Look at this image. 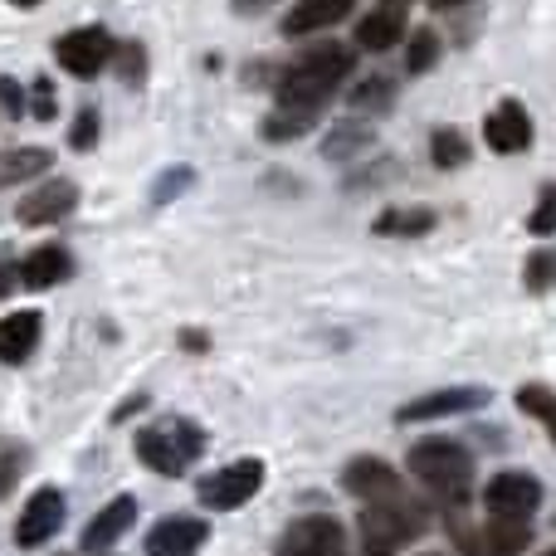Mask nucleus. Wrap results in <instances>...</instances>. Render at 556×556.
Returning <instances> with one entry per match:
<instances>
[{"label": "nucleus", "instance_id": "nucleus-40", "mask_svg": "<svg viewBox=\"0 0 556 556\" xmlns=\"http://www.w3.org/2000/svg\"><path fill=\"white\" fill-rule=\"evenodd\" d=\"M434 10H454V5H464V0H430Z\"/></svg>", "mask_w": 556, "mask_h": 556}, {"label": "nucleus", "instance_id": "nucleus-11", "mask_svg": "<svg viewBox=\"0 0 556 556\" xmlns=\"http://www.w3.org/2000/svg\"><path fill=\"white\" fill-rule=\"evenodd\" d=\"M493 395L483 386H450V391H430V395H415L410 405H401L395 420L401 425H415V420H444V415H469V410H483Z\"/></svg>", "mask_w": 556, "mask_h": 556}, {"label": "nucleus", "instance_id": "nucleus-42", "mask_svg": "<svg viewBox=\"0 0 556 556\" xmlns=\"http://www.w3.org/2000/svg\"><path fill=\"white\" fill-rule=\"evenodd\" d=\"M547 556H556V547H552V552H547Z\"/></svg>", "mask_w": 556, "mask_h": 556}, {"label": "nucleus", "instance_id": "nucleus-31", "mask_svg": "<svg viewBox=\"0 0 556 556\" xmlns=\"http://www.w3.org/2000/svg\"><path fill=\"white\" fill-rule=\"evenodd\" d=\"M117 74L127 78V84H137V78L147 74V54H142V45H137V39H127V45H117Z\"/></svg>", "mask_w": 556, "mask_h": 556}, {"label": "nucleus", "instance_id": "nucleus-32", "mask_svg": "<svg viewBox=\"0 0 556 556\" xmlns=\"http://www.w3.org/2000/svg\"><path fill=\"white\" fill-rule=\"evenodd\" d=\"M68 142H74V152H93V147H98V113H93V108H84V113H78L74 137H68Z\"/></svg>", "mask_w": 556, "mask_h": 556}, {"label": "nucleus", "instance_id": "nucleus-12", "mask_svg": "<svg viewBox=\"0 0 556 556\" xmlns=\"http://www.w3.org/2000/svg\"><path fill=\"white\" fill-rule=\"evenodd\" d=\"M64 528V493L59 489H39V493H29V503H25V513H20V522H15V547H45L54 532Z\"/></svg>", "mask_w": 556, "mask_h": 556}, {"label": "nucleus", "instance_id": "nucleus-24", "mask_svg": "<svg viewBox=\"0 0 556 556\" xmlns=\"http://www.w3.org/2000/svg\"><path fill=\"white\" fill-rule=\"evenodd\" d=\"M25 469H29V444L0 440V503L15 493V483L25 479Z\"/></svg>", "mask_w": 556, "mask_h": 556}, {"label": "nucleus", "instance_id": "nucleus-26", "mask_svg": "<svg viewBox=\"0 0 556 556\" xmlns=\"http://www.w3.org/2000/svg\"><path fill=\"white\" fill-rule=\"evenodd\" d=\"M434 230V211H386L376 220V235H430Z\"/></svg>", "mask_w": 556, "mask_h": 556}, {"label": "nucleus", "instance_id": "nucleus-4", "mask_svg": "<svg viewBox=\"0 0 556 556\" xmlns=\"http://www.w3.org/2000/svg\"><path fill=\"white\" fill-rule=\"evenodd\" d=\"M356 528H362L366 556H391V552L410 547V542L425 532V508H415L410 498H401V503H366Z\"/></svg>", "mask_w": 556, "mask_h": 556}, {"label": "nucleus", "instance_id": "nucleus-8", "mask_svg": "<svg viewBox=\"0 0 556 556\" xmlns=\"http://www.w3.org/2000/svg\"><path fill=\"white\" fill-rule=\"evenodd\" d=\"M542 508V483L532 473H498L483 489V513L503 522H528Z\"/></svg>", "mask_w": 556, "mask_h": 556}, {"label": "nucleus", "instance_id": "nucleus-38", "mask_svg": "<svg viewBox=\"0 0 556 556\" xmlns=\"http://www.w3.org/2000/svg\"><path fill=\"white\" fill-rule=\"evenodd\" d=\"M274 0H235V15H260V10H269Z\"/></svg>", "mask_w": 556, "mask_h": 556}, {"label": "nucleus", "instance_id": "nucleus-17", "mask_svg": "<svg viewBox=\"0 0 556 556\" xmlns=\"http://www.w3.org/2000/svg\"><path fill=\"white\" fill-rule=\"evenodd\" d=\"M352 5H356V0H298V5L283 15V25H278V29H283L288 39L317 35V29L342 25V20L352 15Z\"/></svg>", "mask_w": 556, "mask_h": 556}, {"label": "nucleus", "instance_id": "nucleus-25", "mask_svg": "<svg viewBox=\"0 0 556 556\" xmlns=\"http://www.w3.org/2000/svg\"><path fill=\"white\" fill-rule=\"evenodd\" d=\"M430 156H434L440 172H454V166L469 162V142H464L459 127H440V132L430 137Z\"/></svg>", "mask_w": 556, "mask_h": 556}, {"label": "nucleus", "instance_id": "nucleus-18", "mask_svg": "<svg viewBox=\"0 0 556 556\" xmlns=\"http://www.w3.org/2000/svg\"><path fill=\"white\" fill-rule=\"evenodd\" d=\"M132 522H137V498H113L103 513H93V522L84 528V552H103V547H113L123 532H132Z\"/></svg>", "mask_w": 556, "mask_h": 556}, {"label": "nucleus", "instance_id": "nucleus-15", "mask_svg": "<svg viewBox=\"0 0 556 556\" xmlns=\"http://www.w3.org/2000/svg\"><path fill=\"white\" fill-rule=\"evenodd\" d=\"M211 538L201 518H162L147 532V556H195Z\"/></svg>", "mask_w": 556, "mask_h": 556}, {"label": "nucleus", "instance_id": "nucleus-35", "mask_svg": "<svg viewBox=\"0 0 556 556\" xmlns=\"http://www.w3.org/2000/svg\"><path fill=\"white\" fill-rule=\"evenodd\" d=\"M29 113H35L39 123L54 117V84H49V78H35V88H29Z\"/></svg>", "mask_w": 556, "mask_h": 556}, {"label": "nucleus", "instance_id": "nucleus-14", "mask_svg": "<svg viewBox=\"0 0 556 556\" xmlns=\"http://www.w3.org/2000/svg\"><path fill=\"white\" fill-rule=\"evenodd\" d=\"M74 205H78L74 181H39L35 191H25V201L15 205V220L20 225H54V220H64Z\"/></svg>", "mask_w": 556, "mask_h": 556}, {"label": "nucleus", "instance_id": "nucleus-13", "mask_svg": "<svg viewBox=\"0 0 556 556\" xmlns=\"http://www.w3.org/2000/svg\"><path fill=\"white\" fill-rule=\"evenodd\" d=\"M483 142H489L493 152H503V156L528 152V147H532V117H528V108H522L518 98L498 103L489 117H483Z\"/></svg>", "mask_w": 556, "mask_h": 556}, {"label": "nucleus", "instance_id": "nucleus-23", "mask_svg": "<svg viewBox=\"0 0 556 556\" xmlns=\"http://www.w3.org/2000/svg\"><path fill=\"white\" fill-rule=\"evenodd\" d=\"M518 410L532 415V420H538L542 430L552 434V444H556V391H547V386H522V391H518Z\"/></svg>", "mask_w": 556, "mask_h": 556}, {"label": "nucleus", "instance_id": "nucleus-10", "mask_svg": "<svg viewBox=\"0 0 556 556\" xmlns=\"http://www.w3.org/2000/svg\"><path fill=\"white\" fill-rule=\"evenodd\" d=\"M342 489L352 493V498H362V503H401L405 498L401 473H395L386 459H376V454L346 464V469H342Z\"/></svg>", "mask_w": 556, "mask_h": 556}, {"label": "nucleus", "instance_id": "nucleus-28", "mask_svg": "<svg viewBox=\"0 0 556 556\" xmlns=\"http://www.w3.org/2000/svg\"><path fill=\"white\" fill-rule=\"evenodd\" d=\"M191 181H195V172H191V166H166V172L156 176V186H152V205H166L176 191H186V186H191Z\"/></svg>", "mask_w": 556, "mask_h": 556}, {"label": "nucleus", "instance_id": "nucleus-41", "mask_svg": "<svg viewBox=\"0 0 556 556\" xmlns=\"http://www.w3.org/2000/svg\"><path fill=\"white\" fill-rule=\"evenodd\" d=\"M10 5H25L29 10V5H39V0H10Z\"/></svg>", "mask_w": 556, "mask_h": 556}, {"label": "nucleus", "instance_id": "nucleus-29", "mask_svg": "<svg viewBox=\"0 0 556 556\" xmlns=\"http://www.w3.org/2000/svg\"><path fill=\"white\" fill-rule=\"evenodd\" d=\"M522 278H528L532 293H547V288L556 283V254H552V250H538V254L528 260V274H522Z\"/></svg>", "mask_w": 556, "mask_h": 556}, {"label": "nucleus", "instance_id": "nucleus-33", "mask_svg": "<svg viewBox=\"0 0 556 556\" xmlns=\"http://www.w3.org/2000/svg\"><path fill=\"white\" fill-rule=\"evenodd\" d=\"M386 98H391V78H366V84L352 93V103L356 108H386Z\"/></svg>", "mask_w": 556, "mask_h": 556}, {"label": "nucleus", "instance_id": "nucleus-36", "mask_svg": "<svg viewBox=\"0 0 556 556\" xmlns=\"http://www.w3.org/2000/svg\"><path fill=\"white\" fill-rule=\"evenodd\" d=\"M20 283V264H15V254L0 244V298H10V288Z\"/></svg>", "mask_w": 556, "mask_h": 556}, {"label": "nucleus", "instance_id": "nucleus-3", "mask_svg": "<svg viewBox=\"0 0 556 556\" xmlns=\"http://www.w3.org/2000/svg\"><path fill=\"white\" fill-rule=\"evenodd\" d=\"M201 450H205V434L195 430L191 420H162V425L137 434V459H142L152 473H162V479L186 473L195 459H201Z\"/></svg>", "mask_w": 556, "mask_h": 556}, {"label": "nucleus", "instance_id": "nucleus-22", "mask_svg": "<svg viewBox=\"0 0 556 556\" xmlns=\"http://www.w3.org/2000/svg\"><path fill=\"white\" fill-rule=\"evenodd\" d=\"M317 113H323V108H274V113L264 117V137H269V142H293V137L313 132Z\"/></svg>", "mask_w": 556, "mask_h": 556}, {"label": "nucleus", "instance_id": "nucleus-19", "mask_svg": "<svg viewBox=\"0 0 556 556\" xmlns=\"http://www.w3.org/2000/svg\"><path fill=\"white\" fill-rule=\"evenodd\" d=\"M401 35H405V5H401V0H386V5H376L371 15L356 25V45L371 49V54H386V49H391Z\"/></svg>", "mask_w": 556, "mask_h": 556}, {"label": "nucleus", "instance_id": "nucleus-9", "mask_svg": "<svg viewBox=\"0 0 556 556\" xmlns=\"http://www.w3.org/2000/svg\"><path fill=\"white\" fill-rule=\"evenodd\" d=\"M278 556H346L342 522L313 513V518H298L293 528L278 538Z\"/></svg>", "mask_w": 556, "mask_h": 556}, {"label": "nucleus", "instance_id": "nucleus-39", "mask_svg": "<svg viewBox=\"0 0 556 556\" xmlns=\"http://www.w3.org/2000/svg\"><path fill=\"white\" fill-rule=\"evenodd\" d=\"M186 346H191V352H205V332H186Z\"/></svg>", "mask_w": 556, "mask_h": 556}, {"label": "nucleus", "instance_id": "nucleus-21", "mask_svg": "<svg viewBox=\"0 0 556 556\" xmlns=\"http://www.w3.org/2000/svg\"><path fill=\"white\" fill-rule=\"evenodd\" d=\"M49 166H54V152H45V147H10V152H0V191L20 181H35Z\"/></svg>", "mask_w": 556, "mask_h": 556}, {"label": "nucleus", "instance_id": "nucleus-27", "mask_svg": "<svg viewBox=\"0 0 556 556\" xmlns=\"http://www.w3.org/2000/svg\"><path fill=\"white\" fill-rule=\"evenodd\" d=\"M434 59H440V35H434V29H415L410 49H405V64H410V74H425V68H434Z\"/></svg>", "mask_w": 556, "mask_h": 556}, {"label": "nucleus", "instance_id": "nucleus-20", "mask_svg": "<svg viewBox=\"0 0 556 556\" xmlns=\"http://www.w3.org/2000/svg\"><path fill=\"white\" fill-rule=\"evenodd\" d=\"M68 274H74V264H68L64 244H39V250H29L25 260H20V283L25 288H54V283H64Z\"/></svg>", "mask_w": 556, "mask_h": 556}, {"label": "nucleus", "instance_id": "nucleus-16", "mask_svg": "<svg viewBox=\"0 0 556 556\" xmlns=\"http://www.w3.org/2000/svg\"><path fill=\"white\" fill-rule=\"evenodd\" d=\"M39 332H45V317L35 307H20V313L0 317V362L5 366H25L39 346Z\"/></svg>", "mask_w": 556, "mask_h": 556}, {"label": "nucleus", "instance_id": "nucleus-30", "mask_svg": "<svg viewBox=\"0 0 556 556\" xmlns=\"http://www.w3.org/2000/svg\"><path fill=\"white\" fill-rule=\"evenodd\" d=\"M528 230L532 235H556V186H547V191L538 195V205H532V215H528Z\"/></svg>", "mask_w": 556, "mask_h": 556}, {"label": "nucleus", "instance_id": "nucleus-37", "mask_svg": "<svg viewBox=\"0 0 556 556\" xmlns=\"http://www.w3.org/2000/svg\"><path fill=\"white\" fill-rule=\"evenodd\" d=\"M0 103H5L10 117L25 113V93H20V84H10V78H0Z\"/></svg>", "mask_w": 556, "mask_h": 556}, {"label": "nucleus", "instance_id": "nucleus-7", "mask_svg": "<svg viewBox=\"0 0 556 556\" xmlns=\"http://www.w3.org/2000/svg\"><path fill=\"white\" fill-rule=\"evenodd\" d=\"M54 54L74 78H98L108 64H113L117 45L103 25H84V29H68V35L54 45Z\"/></svg>", "mask_w": 556, "mask_h": 556}, {"label": "nucleus", "instance_id": "nucleus-6", "mask_svg": "<svg viewBox=\"0 0 556 556\" xmlns=\"http://www.w3.org/2000/svg\"><path fill=\"white\" fill-rule=\"evenodd\" d=\"M450 538L464 556H522L532 532H528V522H503V518H489L483 528L450 518Z\"/></svg>", "mask_w": 556, "mask_h": 556}, {"label": "nucleus", "instance_id": "nucleus-2", "mask_svg": "<svg viewBox=\"0 0 556 556\" xmlns=\"http://www.w3.org/2000/svg\"><path fill=\"white\" fill-rule=\"evenodd\" d=\"M405 464H410V473L425 489H434L440 498H454V503H459L473 483V454L454 440H420Z\"/></svg>", "mask_w": 556, "mask_h": 556}, {"label": "nucleus", "instance_id": "nucleus-1", "mask_svg": "<svg viewBox=\"0 0 556 556\" xmlns=\"http://www.w3.org/2000/svg\"><path fill=\"white\" fill-rule=\"evenodd\" d=\"M352 74V49L346 45H317L298 64H288L274 78L278 108H323L337 93V84Z\"/></svg>", "mask_w": 556, "mask_h": 556}, {"label": "nucleus", "instance_id": "nucleus-43", "mask_svg": "<svg viewBox=\"0 0 556 556\" xmlns=\"http://www.w3.org/2000/svg\"><path fill=\"white\" fill-rule=\"evenodd\" d=\"M401 5H405V0H401Z\"/></svg>", "mask_w": 556, "mask_h": 556}, {"label": "nucleus", "instance_id": "nucleus-34", "mask_svg": "<svg viewBox=\"0 0 556 556\" xmlns=\"http://www.w3.org/2000/svg\"><path fill=\"white\" fill-rule=\"evenodd\" d=\"M362 147H366L362 127H337L332 142H327V156H352V152H362Z\"/></svg>", "mask_w": 556, "mask_h": 556}, {"label": "nucleus", "instance_id": "nucleus-5", "mask_svg": "<svg viewBox=\"0 0 556 556\" xmlns=\"http://www.w3.org/2000/svg\"><path fill=\"white\" fill-rule=\"evenodd\" d=\"M260 489H264V464L260 459H235V464H225V469L205 473L201 489H195V498H201L211 513H235V508H244Z\"/></svg>", "mask_w": 556, "mask_h": 556}]
</instances>
